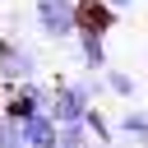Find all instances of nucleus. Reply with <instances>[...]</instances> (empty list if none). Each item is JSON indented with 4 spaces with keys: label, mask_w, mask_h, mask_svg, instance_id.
<instances>
[{
    "label": "nucleus",
    "mask_w": 148,
    "mask_h": 148,
    "mask_svg": "<svg viewBox=\"0 0 148 148\" xmlns=\"http://www.w3.org/2000/svg\"><path fill=\"white\" fill-rule=\"evenodd\" d=\"M51 88H56L51 79H28V83H14V88H5V102H0L5 120L23 125V120H32V116L51 111Z\"/></svg>",
    "instance_id": "3"
},
{
    "label": "nucleus",
    "mask_w": 148,
    "mask_h": 148,
    "mask_svg": "<svg viewBox=\"0 0 148 148\" xmlns=\"http://www.w3.org/2000/svg\"><path fill=\"white\" fill-rule=\"evenodd\" d=\"M74 51H79L83 74H102L106 69V32H79L74 37Z\"/></svg>",
    "instance_id": "5"
},
{
    "label": "nucleus",
    "mask_w": 148,
    "mask_h": 148,
    "mask_svg": "<svg viewBox=\"0 0 148 148\" xmlns=\"http://www.w3.org/2000/svg\"><path fill=\"white\" fill-rule=\"evenodd\" d=\"M32 23L51 46L79 37V0H32Z\"/></svg>",
    "instance_id": "1"
},
{
    "label": "nucleus",
    "mask_w": 148,
    "mask_h": 148,
    "mask_svg": "<svg viewBox=\"0 0 148 148\" xmlns=\"http://www.w3.org/2000/svg\"><path fill=\"white\" fill-rule=\"evenodd\" d=\"M0 120H5V111H0Z\"/></svg>",
    "instance_id": "13"
},
{
    "label": "nucleus",
    "mask_w": 148,
    "mask_h": 148,
    "mask_svg": "<svg viewBox=\"0 0 148 148\" xmlns=\"http://www.w3.org/2000/svg\"><path fill=\"white\" fill-rule=\"evenodd\" d=\"M28 79H42V56L32 42L14 37V32H0V83L14 88V83H28Z\"/></svg>",
    "instance_id": "2"
},
{
    "label": "nucleus",
    "mask_w": 148,
    "mask_h": 148,
    "mask_svg": "<svg viewBox=\"0 0 148 148\" xmlns=\"http://www.w3.org/2000/svg\"><path fill=\"white\" fill-rule=\"evenodd\" d=\"M56 148H97V143H92L88 125L79 120V125H60V143H56Z\"/></svg>",
    "instance_id": "10"
},
{
    "label": "nucleus",
    "mask_w": 148,
    "mask_h": 148,
    "mask_svg": "<svg viewBox=\"0 0 148 148\" xmlns=\"http://www.w3.org/2000/svg\"><path fill=\"white\" fill-rule=\"evenodd\" d=\"M116 23V9L106 0H79V32H106Z\"/></svg>",
    "instance_id": "6"
},
{
    "label": "nucleus",
    "mask_w": 148,
    "mask_h": 148,
    "mask_svg": "<svg viewBox=\"0 0 148 148\" xmlns=\"http://www.w3.org/2000/svg\"><path fill=\"white\" fill-rule=\"evenodd\" d=\"M116 134H125V139H134V143H143L148 148V111H120V120H116Z\"/></svg>",
    "instance_id": "7"
},
{
    "label": "nucleus",
    "mask_w": 148,
    "mask_h": 148,
    "mask_svg": "<svg viewBox=\"0 0 148 148\" xmlns=\"http://www.w3.org/2000/svg\"><path fill=\"white\" fill-rule=\"evenodd\" d=\"M0 148H23V134L14 120H0Z\"/></svg>",
    "instance_id": "11"
},
{
    "label": "nucleus",
    "mask_w": 148,
    "mask_h": 148,
    "mask_svg": "<svg viewBox=\"0 0 148 148\" xmlns=\"http://www.w3.org/2000/svg\"><path fill=\"white\" fill-rule=\"evenodd\" d=\"M83 125H88V134H92V143H97V148H106V143H116V125H111V120H106V116H102L97 106L88 111V120H83Z\"/></svg>",
    "instance_id": "9"
},
{
    "label": "nucleus",
    "mask_w": 148,
    "mask_h": 148,
    "mask_svg": "<svg viewBox=\"0 0 148 148\" xmlns=\"http://www.w3.org/2000/svg\"><path fill=\"white\" fill-rule=\"evenodd\" d=\"M102 79H106V92H116V97H125V102L139 92V83H134V74H130V69H116V65H106V69H102Z\"/></svg>",
    "instance_id": "8"
},
{
    "label": "nucleus",
    "mask_w": 148,
    "mask_h": 148,
    "mask_svg": "<svg viewBox=\"0 0 148 148\" xmlns=\"http://www.w3.org/2000/svg\"><path fill=\"white\" fill-rule=\"evenodd\" d=\"M18 134H23V148H56V143H60V125H56V116H51V111H42V116L23 120V125H18Z\"/></svg>",
    "instance_id": "4"
},
{
    "label": "nucleus",
    "mask_w": 148,
    "mask_h": 148,
    "mask_svg": "<svg viewBox=\"0 0 148 148\" xmlns=\"http://www.w3.org/2000/svg\"><path fill=\"white\" fill-rule=\"evenodd\" d=\"M106 5H111V9H116V14H125V9H134V5H139V0H106Z\"/></svg>",
    "instance_id": "12"
}]
</instances>
